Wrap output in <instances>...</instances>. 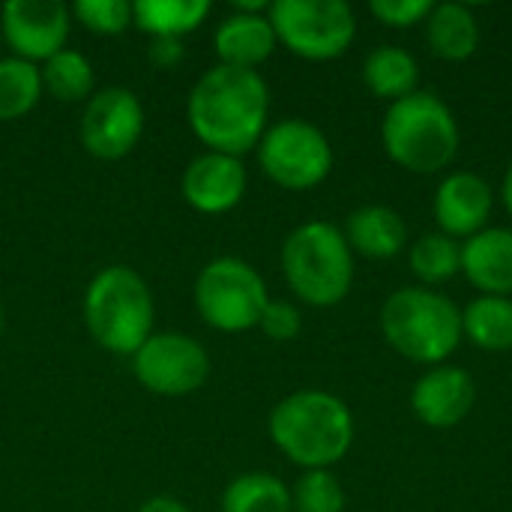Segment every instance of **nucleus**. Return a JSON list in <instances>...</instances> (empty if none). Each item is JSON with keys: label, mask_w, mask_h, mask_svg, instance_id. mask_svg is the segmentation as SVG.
<instances>
[{"label": "nucleus", "mask_w": 512, "mask_h": 512, "mask_svg": "<svg viewBox=\"0 0 512 512\" xmlns=\"http://www.w3.org/2000/svg\"><path fill=\"white\" fill-rule=\"evenodd\" d=\"M189 126L210 153L243 156L267 132L270 90L255 69L213 66L189 93Z\"/></svg>", "instance_id": "nucleus-1"}, {"label": "nucleus", "mask_w": 512, "mask_h": 512, "mask_svg": "<svg viewBox=\"0 0 512 512\" xmlns=\"http://www.w3.org/2000/svg\"><path fill=\"white\" fill-rule=\"evenodd\" d=\"M273 444L306 471H330L354 444V417L348 405L324 390L285 396L270 414Z\"/></svg>", "instance_id": "nucleus-2"}, {"label": "nucleus", "mask_w": 512, "mask_h": 512, "mask_svg": "<svg viewBox=\"0 0 512 512\" xmlns=\"http://www.w3.org/2000/svg\"><path fill=\"white\" fill-rule=\"evenodd\" d=\"M387 345L420 366H444L462 345V309L435 288H399L381 306Z\"/></svg>", "instance_id": "nucleus-3"}, {"label": "nucleus", "mask_w": 512, "mask_h": 512, "mask_svg": "<svg viewBox=\"0 0 512 512\" xmlns=\"http://www.w3.org/2000/svg\"><path fill=\"white\" fill-rule=\"evenodd\" d=\"M381 141L399 168L411 174H438L459 153V123L444 99L417 90L390 102L381 123Z\"/></svg>", "instance_id": "nucleus-4"}, {"label": "nucleus", "mask_w": 512, "mask_h": 512, "mask_svg": "<svg viewBox=\"0 0 512 512\" xmlns=\"http://www.w3.org/2000/svg\"><path fill=\"white\" fill-rule=\"evenodd\" d=\"M84 324L99 348L132 357L153 336V297L144 276L123 264L99 270L84 294Z\"/></svg>", "instance_id": "nucleus-5"}, {"label": "nucleus", "mask_w": 512, "mask_h": 512, "mask_svg": "<svg viewBox=\"0 0 512 512\" xmlns=\"http://www.w3.org/2000/svg\"><path fill=\"white\" fill-rule=\"evenodd\" d=\"M282 273L303 303L327 309L342 303L354 285V252L342 228L315 219L285 237Z\"/></svg>", "instance_id": "nucleus-6"}, {"label": "nucleus", "mask_w": 512, "mask_h": 512, "mask_svg": "<svg viewBox=\"0 0 512 512\" xmlns=\"http://www.w3.org/2000/svg\"><path fill=\"white\" fill-rule=\"evenodd\" d=\"M267 285L261 273L243 258H213L195 282V306L201 318L222 333H243L258 327L267 309Z\"/></svg>", "instance_id": "nucleus-7"}, {"label": "nucleus", "mask_w": 512, "mask_h": 512, "mask_svg": "<svg viewBox=\"0 0 512 512\" xmlns=\"http://www.w3.org/2000/svg\"><path fill=\"white\" fill-rule=\"evenodd\" d=\"M267 18L276 39L303 60H336L357 36V15L345 0H276Z\"/></svg>", "instance_id": "nucleus-8"}, {"label": "nucleus", "mask_w": 512, "mask_h": 512, "mask_svg": "<svg viewBox=\"0 0 512 512\" xmlns=\"http://www.w3.org/2000/svg\"><path fill=\"white\" fill-rule=\"evenodd\" d=\"M258 162L276 186L306 192L324 183L333 171V147L315 123L288 117L267 126L258 141Z\"/></svg>", "instance_id": "nucleus-9"}, {"label": "nucleus", "mask_w": 512, "mask_h": 512, "mask_svg": "<svg viewBox=\"0 0 512 512\" xmlns=\"http://www.w3.org/2000/svg\"><path fill=\"white\" fill-rule=\"evenodd\" d=\"M132 372L150 393L186 396L204 387L210 375V357L204 345L183 333H153L132 354Z\"/></svg>", "instance_id": "nucleus-10"}, {"label": "nucleus", "mask_w": 512, "mask_h": 512, "mask_svg": "<svg viewBox=\"0 0 512 512\" xmlns=\"http://www.w3.org/2000/svg\"><path fill=\"white\" fill-rule=\"evenodd\" d=\"M144 135V105L126 87H105L87 99L81 114V144L90 156L114 162L135 150Z\"/></svg>", "instance_id": "nucleus-11"}, {"label": "nucleus", "mask_w": 512, "mask_h": 512, "mask_svg": "<svg viewBox=\"0 0 512 512\" xmlns=\"http://www.w3.org/2000/svg\"><path fill=\"white\" fill-rule=\"evenodd\" d=\"M72 9L60 0H9L0 9V36L21 60H48L66 48Z\"/></svg>", "instance_id": "nucleus-12"}, {"label": "nucleus", "mask_w": 512, "mask_h": 512, "mask_svg": "<svg viewBox=\"0 0 512 512\" xmlns=\"http://www.w3.org/2000/svg\"><path fill=\"white\" fill-rule=\"evenodd\" d=\"M492 207H495L492 186L480 174H471V171L447 174L432 201L438 231L453 240H468L480 234L483 228H489L486 222L492 216Z\"/></svg>", "instance_id": "nucleus-13"}, {"label": "nucleus", "mask_w": 512, "mask_h": 512, "mask_svg": "<svg viewBox=\"0 0 512 512\" xmlns=\"http://www.w3.org/2000/svg\"><path fill=\"white\" fill-rule=\"evenodd\" d=\"M180 192L186 204L198 213L219 216L234 210L246 192V168L237 156L228 153H204L192 159L183 171Z\"/></svg>", "instance_id": "nucleus-14"}, {"label": "nucleus", "mask_w": 512, "mask_h": 512, "mask_svg": "<svg viewBox=\"0 0 512 512\" xmlns=\"http://www.w3.org/2000/svg\"><path fill=\"white\" fill-rule=\"evenodd\" d=\"M477 399L474 378L459 366H432L423 378H417L411 390V408L420 423L429 429H453L459 426Z\"/></svg>", "instance_id": "nucleus-15"}, {"label": "nucleus", "mask_w": 512, "mask_h": 512, "mask_svg": "<svg viewBox=\"0 0 512 512\" xmlns=\"http://www.w3.org/2000/svg\"><path fill=\"white\" fill-rule=\"evenodd\" d=\"M462 273L486 297H512V228H483L468 237Z\"/></svg>", "instance_id": "nucleus-16"}, {"label": "nucleus", "mask_w": 512, "mask_h": 512, "mask_svg": "<svg viewBox=\"0 0 512 512\" xmlns=\"http://www.w3.org/2000/svg\"><path fill=\"white\" fill-rule=\"evenodd\" d=\"M276 30L267 12H231L222 18L213 36V48L222 66L255 69L276 51Z\"/></svg>", "instance_id": "nucleus-17"}, {"label": "nucleus", "mask_w": 512, "mask_h": 512, "mask_svg": "<svg viewBox=\"0 0 512 512\" xmlns=\"http://www.w3.org/2000/svg\"><path fill=\"white\" fill-rule=\"evenodd\" d=\"M345 240L351 252H360L363 258L387 261L396 258L408 243V225L399 216V210L387 204H366L357 207L345 222Z\"/></svg>", "instance_id": "nucleus-18"}, {"label": "nucleus", "mask_w": 512, "mask_h": 512, "mask_svg": "<svg viewBox=\"0 0 512 512\" xmlns=\"http://www.w3.org/2000/svg\"><path fill=\"white\" fill-rule=\"evenodd\" d=\"M426 39L435 57L459 63L480 45V24L465 3H435L426 18Z\"/></svg>", "instance_id": "nucleus-19"}, {"label": "nucleus", "mask_w": 512, "mask_h": 512, "mask_svg": "<svg viewBox=\"0 0 512 512\" xmlns=\"http://www.w3.org/2000/svg\"><path fill=\"white\" fill-rule=\"evenodd\" d=\"M363 81L375 96L399 102L420 90V63L405 48L381 45L363 60Z\"/></svg>", "instance_id": "nucleus-20"}, {"label": "nucleus", "mask_w": 512, "mask_h": 512, "mask_svg": "<svg viewBox=\"0 0 512 512\" xmlns=\"http://www.w3.org/2000/svg\"><path fill=\"white\" fill-rule=\"evenodd\" d=\"M210 15L207 0H135L132 24L153 39H180Z\"/></svg>", "instance_id": "nucleus-21"}, {"label": "nucleus", "mask_w": 512, "mask_h": 512, "mask_svg": "<svg viewBox=\"0 0 512 512\" xmlns=\"http://www.w3.org/2000/svg\"><path fill=\"white\" fill-rule=\"evenodd\" d=\"M462 339L471 345L501 354L512 348V297L480 294L462 309Z\"/></svg>", "instance_id": "nucleus-22"}, {"label": "nucleus", "mask_w": 512, "mask_h": 512, "mask_svg": "<svg viewBox=\"0 0 512 512\" xmlns=\"http://www.w3.org/2000/svg\"><path fill=\"white\" fill-rule=\"evenodd\" d=\"M222 512H294L291 489L267 471H249L222 492Z\"/></svg>", "instance_id": "nucleus-23"}, {"label": "nucleus", "mask_w": 512, "mask_h": 512, "mask_svg": "<svg viewBox=\"0 0 512 512\" xmlns=\"http://www.w3.org/2000/svg\"><path fill=\"white\" fill-rule=\"evenodd\" d=\"M408 264H411V273L420 279V285H426V288L444 285L456 273H462V243L441 231L423 234L411 246Z\"/></svg>", "instance_id": "nucleus-24"}, {"label": "nucleus", "mask_w": 512, "mask_h": 512, "mask_svg": "<svg viewBox=\"0 0 512 512\" xmlns=\"http://www.w3.org/2000/svg\"><path fill=\"white\" fill-rule=\"evenodd\" d=\"M42 75V90H48L60 102H81L93 96V66L81 51L63 48L54 57L45 60L39 69Z\"/></svg>", "instance_id": "nucleus-25"}, {"label": "nucleus", "mask_w": 512, "mask_h": 512, "mask_svg": "<svg viewBox=\"0 0 512 512\" xmlns=\"http://www.w3.org/2000/svg\"><path fill=\"white\" fill-rule=\"evenodd\" d=\"M42 96L39 66L21 57H0V120L24 117Z\"/></svg>", "instance_id": "nucleus-26"}, {"label": "nucleus", "mask_w": 512, "mask_h": 512, "mask_svg": "<svg viewBox=\"0 0 512 512\" xmlns=\"http://www.w3.org/2000/svg\"><path fill=\"white\" fill-rule=\"evenodd\" d=\"M294 512H345V489L330 471H306L291 489Z\"/></svg>", "instance_id": "nucleus-27"}, {"label": "nucleus", "mask_w": 512, "mask_h": 512, "mask_svg": "<svg viewBox=\"0 0 512 512\" xmlns=\"http://www.w3.org/2000/svg\"><path fill=\"white\" fill-rule=\"evenodd\" d=\"M72 15L87 30L102 36H117L132 27V3L126 0H78L72 6Z\"/></svg>", "instance_id": "nucleus-28"}, {"label": "nucleus", "mask_w": 512, "mask_h": 512, "mask_svg": "<svg viewBox=\"0 0 512 512\" xmlns=\"http://www.w3.org/2000/svg\"><path fill=\"white\" fill-rule=\"evenodd\" d=\"M432 0H372V15L396 30H408L414 24H426L432 12Z\"/></svg>", "instance_id": "nucleus-29"}, {"label": "nucleus", "mask_w": 512, "mask_h": 512, "mask_svg": "<svg viewBox=\"0 0 512 512\" xmlns=\"http://www.w3.org/2000/svg\"><path fill=\"white\" fill-rule=\"evenodd\" d=\"M258 327L273 342H291V339H297V333L303 327V315L288 300H270L264 315H261V321H258Z\"/></svg>", "instance_id": "nucleus-30"}, {"label": "nucleus", "mask_w": 512, "mask_h": 512, "mask_svg": "<svg viewBox=\"0 0 512 512\" xmlns=\"http://www.w3.org/2000/svg\"><path fill=\"white\" fill-rule=\"evenodd\" d=\"M183 57V45L180 39H153L150 45V60L156 66H177Z\"/></svg>", "instance_id": "nucleus-31"}, {"label": "nucleus", "mask_w": 512, "mask_h": 512, "mask_svg": "<svg viewBox=\"0 0 512 512\" xmlns=\"http://www.w3.org/2000/svg\"><path fill=\"white\" fill-rule=\"evenodd\" d=\"M138 512H192L183 501H177V498H168V495H156V498H150V501H144Z\"/></svg>", "instance_id": "nucleus-32"}, {"label": "nucleus", "mask_w": 512, "mask_h": 512, "mask_svg": "<svg viewBox=\"0 0 512 512\" xmlns=\"http://www.w3.org/2000/svg\"><path fill=\"white\" fill-rule=\"evenodd\" d=\"M501 198H504V207H507V213H510V216H512V162H510V168H507V174H504Z\"/></svg>", "instance_id": "nucleus-33"}, {"label": "nucleus", "mask_w": 512, "mask_h": 512, "mask_svg": "<svg viewBox=\"0 0 512 512\" xmlns=\"http://www.w3.org/2000/svg\"><path fill=\"white\" fill-rule=\"evenodd\" d=\"M0 330H3V306H0Z\"/></svg>", "instance_id": "nucleus-34"}]
</instances>
